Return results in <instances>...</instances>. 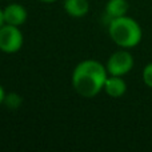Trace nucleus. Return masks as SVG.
I'll return each instance as SVG.
<instances>
[{
	"label": "nucleus",
	"instance_id": "f257e3e1",
	"mask_svg": "<svg viewBox=\"0 0 152 152\" xmlns=\"http://www.w3.org/2000/svg\"><path fill=\"white\" fill-rule=\"evenodd\" d=\"M108 77L107 68L97 60H83L74 68L72 87L80 96L94 97L104 89V83Z\"/></svg>",
	"mask_w": 152,
	"mask_h": 152
},
{
	"label": "nucleus",
	"instance_id": "f03ea898",
	"mask_svg": "<svg viewBox=\"0 0 152 152\" xmlns=\"http://www.w3.org/2000/svg\"><path fill=\"white\" fill-rule=\"evenodd\" d=\"M108 34L112 42L121 48L136 47L143 36L139 23L127 15L112 19L108 23Z\"/></svg>",
	"mask_w": 152,
	"mask_h": 152
},
{
	"label": "nucleus",
	"instance_id": "7ed1b4c3",
	"mask_svg": "<svg viewBox=\"0 0 152 152\" xmlns=\"http://www.w3.org/2000/svg\"><path fill=\"white\" fill-rule=\"evenodd\" d=\"M23 45V34L19 27L12 24H3L0 27V51L5 53H15Z\"/></svg>",
	"mask_w": 152,
	"mask_h": 152
},
{
	"label": "nucleus",
	"instance_id": "20e7f679",
	"mask_svg": "<svg viewBox=\"0 0 152 152\" xmlns=\"http://www.w3.org/2000/svg\"><path fill=\"white\" fill-rule=\"evenodd\" d=\"M134 67V58L128 51H116L107 61V72L112 76H124Z\"/></svg>",
	"mask_w": 152,
	"mask_h": 152
},
{
	"label": "nucleus",
	"instance_id": "39448f33",
	"mask_svg": "<svg viewBox=\"0 0 152 152\" xmlns=\"http://www.w3.org/2000/svg\"><path fill=\"white\" fill-rule=\"evenodd\" d=\"M27 10L21 4H8L7 7L3 10V18H4L5 24H12V26L20 27L21 24L26 23L27 20Z\"/></svg>",
	"mask_w": 152,
	"mask_h": 152
},
{
	"label": "nucleus",
	"instance_id": "423d86ee",
	"mask_svg": "<svg viewBox=\"0 0 152 152\" xmlns=\"http://www.w3.org/2000/svg\"><path fill=\"white\" fill-rule=\"evenodd\" d=\"M104 91L111 97H120L126 94L127 84L121 79V76H112L110 75L104 83Z\"/></svg>",
	"mask_w": 152,
	"mask_h": 152
},
{
	"label": "nucleus",
	"instance_id": "0eeeda50",
	"mask_svg": "<svg viewBox=\"0 0 152 152\" xmlns=\"http://www.w3.org/2000/svg\"><path fill=\"white\" fill-rule=\"evenodd\" d=\"M64 10L72 18H83L89 11L88 0H64Z\"/></svg>",
	"mask_w": 152,
	"mask_h": 152
},
{
	"label": "nucleus",
	"instance_id": "6e6552de",
	"mask_svg": "<svg viewBox=\"0 0 152 152\" xmlns=\"http://www.w3.org/2000/svg\"><path fill=\"white\" fill-rule=\"evenodd\" d=\"M127 11H128V1L127 0H108L105 4V15L110 19L120 18V16H126Z\"/></svg>",
	"mask_w": 152,
	"mask_h": 152
},
{
	"label": "nucleus",
	"instance_id": "1a4fd4ad",
	"mask_svg": "<svg viewBox=\"0 0 152 152\" xmlns=\"http://www.w3.org/2000/svg\"><path fill=\"white\" fill-rule=\"evenodd\" d=\"M21 102H23V99H21L20 95L16 94V92H10L8 95L5 94L4 103L3 104H5L10 110H18L21 105Z\"/></svg>",
	"mask_w": 152,
	"mask_h": 152
},
{
	"label": "nucleus",
	"instance_id": "9d476101",
	"mask_svg": "<svg viewBox=\"0 0 152 152\" xmlns=\"http://www.w3.org/2000/svg\"><path fill=\"white\" fill-rule=\"evenodd\" d=\"M143 81L147 87L152 88V63L147 64L143 69Z\"/></svg>",
	"mask_w": 152,
	"mask_h": 152
},
{
	"label": "nucleus",
	"instance_id": "9b49d317",
	"mask_svg": "<svg viewBox=\"0 0 152 152\" xmlns=\"http://www.w3.org/2000/svg\"><path fill=\"white\" fill-rule=\"evenodd\" d=\"M4 97H5V92H4V88L0 86V105L4 103Z\"/></svg>",
	"mask_w": 152,
	"mask_h": 152
},
{
	"label": "nucleus",
	"instance_id": "f8f14e48",
	"mask_svg": "<svg viewBox=\"0 0 152 152\" xmlns=\"http://www.w3.org/2000/svg\"><path fill=\"white\" fill-rule=\"evenodd\" d=\"M4 24V18H3V10L0 8V27Z\"/></svg>",
	"mask_w": 152,
	"mask_h": 152
},
{
	"label": "nucleus",
	"instance_id": "ddd939ff",
	"mask_svg": "<svg viewBox=\"0 0 152 152\" xmlns=\"http://www.w3.org/2000/svg\"><path fill=\"white\" fill-rule=\"evenodd\" d=\"M40 1H43V3H53V1H56V0H40Z\"/></svg>",
	"mask_w": 152,
	"mask_h": 152
}]
</instances>
